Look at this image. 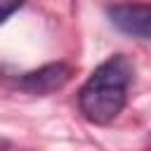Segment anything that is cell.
<instances>
[{
    "instance_id": "obj_1",
    "label": "cell",
    "mask_w": 151,
    "mask_h": 151,
    "mask_svg": "<svg viewBox=\"0 0 151 151\" xmlns=\"http://www.w3.org/2000/svg\"><path fill=\"white\" fill-rule=\"evenodd\" d=\"M134 80V66L125 54H113L94 68L78 92L80 113L94 123L106 125L118 118L127 104V92Z\"/></svg>"
},
{
    "instance_id": "obj_2",
    "label": "cell",
    "mask_w": 151,
    "mask_h": 151,
    "mask_svg": "<svg viewBox=\"0 0 151 151\" xmlns=\"http://www.w3.org/2000/svg\"><path fill=\"white\" fill-rule=\"evenodd\" d=\"M109 19L118 31L151 42V2H118L109 7Z\"/></svg>"
},
{
    "instance_id": "obj_3",
    "label": "cell",
    "mask_w": 151,
    "mask_h": 151,
    "mask_svg": "<svg viewBox=\"0 0 151 151\" xmlns=\"http://www.w3.org/2000/svg\"><path fill=\"white\" fill-rule=\"evenodd\" d=\"M73 76V66L71 64H64V61H57V64H45L35 71H28L19 78V87L28 94H52L57 90H61Z\"/></svg>"
},
{
    "instance_id": "obj_4",
    "label": "cell",
    "mask_w": 151,
    "mask_h": 151,
    "mask_svg": "<svg viewBox=\"0 0 151 151\" xmlns=\"http://www.w3.org/2000/svg\"><path fill=\"white\" fill-rule=\"evenodd\" d=\"M24 2L26 0H0V5H2V19H9L12 12H17Z\"/></svg>"
}]
</instances>
